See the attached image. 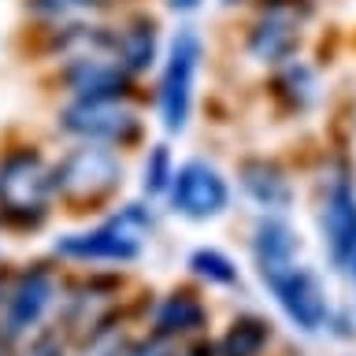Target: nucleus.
I'll return each instance as SVG.
<instances>
[{"mask_svg": "<svg viewBox=\"0 0 356 356\" xmlns=\"http://www.w3.org/2000/svg\"><path fill=\"white\" fill-rule=\"evenodd\" d=\"M156 230V211L145 200H130V204L115 208L108 219L93 222L86 230L60 234L52 241V256L60 264L74 267H130L138 264L152 241Z\"/></svg>", "mask_w": 356, "mask_h": 356, "instance_id": "f257e3e1", "label": "nucleus"}, {"mask_svg": "<svg viewBox=\"0 0 356 356\" xmlns=\"http://www.w3.org/2000/svg\"><path fill=\"white\" fill-rule=\"evenodd\" d=\"M56 197V160L38 145H11L0 152V222L19 230H38L49 222Z\"/></svg>", "mask_w": 356, "mask_h": 356, "instance_id": "f03ea898", "label": "nucleus"}, {"mask_svg": "<svg viewBox=\"0 0 356 356\" xmlns=\"http://www.w3.org/2000/svg\"><path fill=\"white\" fill-rule=\"evenodd\" d=\"M204 38L197 26H178L163 44L160 78H156V119L163 134H186L197 104V78L204 67Z\"/></svg>", "mask_w": 356, "mask_h": 356, "instance_id": "7ed1b4c3", "label": "nucleus"}, {"mask_svg": "<svg viewBox=\"0 0 356 356\" xmlns=\"http://www.w3.org/2000/svg\"><path fill=\"white\" fill-rule=\"evenodd\" d=\"M122 178H127V163L119 149L71 141V149L56 160V197L71 208L104 204L122 189Z\"/></svg>", "mask_w": 356, "mask_h": 356, "instance_id": "20e7f679", "label": "nucleus"}, {"mask_svg": "<svg viewBox=\"0 0 356 356\" xmlns=\"http://www.w3.org/2000/svg\"><path fill=\"white\" fill-rule=\"evenodd\" d=\"M63 300V282L49 264L22 267L19 275H8L4 300H0V338L8 345L26 341L30 334L49 327Z\"/></svg>", "mask_w": 356, "mask_h": 356, "instance_id": "39448f33", "label": "nucleus"}, {"mask_svg": "<svg viewBox=\"0 0 356 356\" xmlns=\"http://www.w3.org/2000/svg\"><path fill=\"white\" fill-rule=\"evenodd\" d=\"M56 130L71 141L127 149L145 134V119L130 100H63L56 108Z\"/></svg>", "mask_w": 356, "mask_h": 356, "instance_id": "423d86ee", "label": "nucleus"}, {"mask_svg": "<svg viewBox=\"0 0 356 356\" xmlns=\"http://www.w3.org/2000/svg\"><path fill=\"white\" fill-rule=\"evenodd\" d=\"M230 178L219 171L204 156H193V160H182L175 167V178L167 186V211L186 222H211L219 216H227L230 208Z\"/></svg>", "mask_w": 356, "mask_h": 356, "instance_id": "0eeeda50", "label": "nucleus"}, {"mask_svg": "<svg viewBox=\"0 0 356 356\" xmlns=\"http://www.w3.org/2000/svg\"><path fill=\"white\" fill-rule=\"evenodd\" d=\"M305 22H308L305 8L260 4L256 15L249 19V26H245V38H241V49L249 56V63L275 71V67H282V63L293 60V56H300Z\"/></svg>", "mask_w": 356, "mask_h": 356, "instance_id": "6e6552de", "label": "nucleus"}, {"mask_svg": "<svg viewBox=\"0 0 356 356\" xmlns=\"http://www.w3.org/2000/svg\"><path fill=\"white\" fill-rule=\"evenodd\" d=\"M56 86L63 100H130L138 78L122 71L115 52H86L56 63Z\"/></svg>", "mask_w": 356, "mask_h": 356, "instance_id": "1a4fd4ad", "label": "nucleus"}, {"mask_svg": "<svg viewBox=\"0 0 356 356\" xmlns=\"http://www.w3.org/2000/svg\"><path fill=\"white\" fill-rule=\"evenodd\" d=\"M264 286L271 289L275 305L282 308V316L293 323L300 334H319L330 327V300L323 289L319 275L308 264H289L271 278H264Z\"/></svg>", "mask_w": 356, "mask_h": 356, "instance_id": "9d476101", "label": "nucleus"}, {"mask_svg": "<svg viewBox=\"0 0 356 356\" xmlns=\"http://www.w3.org/2000/svg\"><path fill=\"white\" fill-rule=\"evenodd\" d=\"M319 234L334 267H349L356 252V178L349 171H330L319 197Z\"/></svg>", "mask_w": 356, "mask_h": 356, "instance_id": "9b49d317", "label": "nucleus"}, {"mask_svg": "<svg viewBox=\"0 0 356 356\" xmlns=\"http://www.w3.org/2000/svg\"><path fill=\"white\" fill-rule=\"evenodd\" d=\"M163 44L167 41L160 33V19L149 11H122L119 19H111V52L130 78L156 71L163 60Z\"/></svg>", "mask_w": 356, "mask_h": 356, "instance_id": "f8f14e48", "label": "nucleus"}, {"mask_svg": "<svg viewBox=\"0 0 356 356\" xmlns=\"http://www.w3.org/2000/svg\"><path fill=\"white\" fill-rule=\"evenodd\" d=\"M211 319V312L204 305V297L193 293V289H167L163 297H156V305L149 308V334L163 341H175V345H186L189 338L204 334Z\"/></svg>", "mask_w": 356, "mask_h": 356, "instance_id": "ddd939ff", "label": "nucleus"}, {"mask_svg": "<svg viewBox=\"0 0 356 356\" xmlns=\"http://www.w3.org/2000/svg\"><path fill=\"white\" fill-rule=\"evenodd\" d=\"M238 186L264 216H282L293 204V182L282 171V163L267 160V156H249L238 163Z\"/></svg>", "mask_w": 356, "mask_h": 356, "instance_id": "4468645a", "label": "nucleus"}, {"mask_svg": "<svg viewBox=\"0 0 356 356\" xmlns=\"http://www.w3.org/2000/svg\"><path fill=\"white\" fill-rule=\"evenodd\" d=\"M249 252H252L256 275L264 282L275 271H282V267L300 260V238L282 216H260L252 227V238H249Z\"/></svg>", "mask_w": 356, "mask_h": 356, "instance_id": "2eb2a0df", "label": "nucleus"}, {"mask_svg": "<svg viewBox=\"0 0 356 356\" xmlns=\"http://www.w3.org/2000/svg\"><path fill=\"white\" fill-rule=\"evenodd\" d=\"M127 4L130 0H26V15L41 30H52V26H67V22L111 19Z\"/></svg>", "mask_w": 356, "mask_h": 356, "instance_id": "dca6fc26", "label": "nucleus"}, {"mask_svg": "<svg viewBox=\"0 0 356 356\" xmlns=\"http://www.w3.org/2000/svg\"><path fill=\"white\" fill-rule=\"evenodd\" d=\"M271 86H275V97H282L293 111H308L319 100V71L305 56H293L289 63L275 67Z\"/></svg>", "mask_w": 356, "mask_h": 356, "instance_id": "f3484780", "label": "nucleus"}, {"mask_svg": "<svg viewBox=\"0 0 356 356\" xmlns=\"http://www.w3.org/2000/svg\"><path fill=\"white\" fill-rule=\"evenodd\" d=\"M271 345V323L260 316H234L216 341V356H264Z\"/></svg>", "mask_w": 356, "mask_h": 356, "instance_id": "a211bd4d", "label": "nucleus"}, {"mask_svg": "<svg viewBox=\"0 0 356 356\" xmlns=\"http://www.w3.org/2000/svg\"><path fill=\"white\" fill-rule=\"evenodd\" d=\"M186 267H189V275L200 278V282L211 286V289H230V286L241 282L238 264H234L222 249H216V245H200V249H193L186 256Z\"/></svg>", "mask_w": 356, "mask_h": 356, "instance_id": "6ab92c4d", "label": "nucleus"}, {"mask_svg": "<svg viewBox=\"0 0 356 356\" xmlns=\"http://www.w3.org/2000/svg\"><path fill=\"white\" fill-rule=\"evenodd\" d=\"M175 156L167 145H152L149 152H145V163H141V193L145 197H163L167 186H171L175 178Z\"/></svg>", "mask_w": 356, "mask_h": 356, "instance_id": "aec40b11", "label": "nucleus"}, {"mask_svg": "<svg viewBox=\"0 0 356 356\" xmlns=\"http://www.w3.org/2000/svg\"><path fill=\"white\" fill-rule=\"evenodd\" d=\"M71 349H74L71 334L52 323V327H41L38 334H30L26 341H19L11 356H71Z\"/></svg>", "mask_w": 356, "mask_h": 356, "instance_id": "412c9836", "label": "nucleus"}, {"mask_svg": "<svg viewBox=\"0 0 356 356\" xmlns=\"http://www.w3.org/2000/svg\"><path fill=\"white\" fill-rule=\"evenodd\" d=\"M130 334L119 327V323H108V327H100L97 334H89V338L74 341L71 356H119L122 345H127Z\"/></svg>", "mask_w": 356, "mask_h": 356, "instance_id": "4be33fe9", "label": "nucleus"}, {"mask_svg": "<svg viewBox=\"0 0 356 356\" xmlns=\"http://www.w3.org/2000/svg\"><path fill=\"white\" fill-rule=\"evenodd\" d=\"M119 356H182V345L163 341V338H156V334L145 330L141 338H127Z\"/></svg>", "mask_w": 356, "mask_h": 356, "instance_id": "5701e85b", "label": "nucleus"}, {"mask_svg": "<svg viewBox=\"0 0 356 356\" xmlns=\"http://www.w3.org/2000/svg\"><path fill=\"white\" fill-rule=\"evenodd\" d=\"M167 11H175V15H193V11L204 8V0H163Z\"/></svg>", "mask_w": 356, "mask_h": 356, "instance_id": "b1692460", "label": "nucleus"}, {"mask_svg": "<svg viewBox=\"0 0 356 356\" xmlns=\"http://www.w3.org/2000/svg\"><path fill=\"white\" fill-rule=\"evenodd\" d=\"M182 356H216V349H208V345H197V349H189V345H182Z\"/></svg>", "mask_w": 356, "mask_h": 356, "instance_id": "393cba45", "label": "nucleus"}, {"mask_svg": "<svg viewBox=\"0 0 356 356\" xmlns=\"http://www.w3.org/2000/svg\"><path fill=\"white\" fill-rule=\"evenodd\" d=\"M11 353H15V345H8L4 338H0V356H11Z\"/></svg>", "mask_w": 356, "mask_h": 356, "instance_id": "a878e982", "label": "nucleus"}, {"mask_svg": "<svg viewBox=\"0 0 356 356\" xmlns=\"http://www.w3.org/2000/svg\"><path fill=\"white\" fill-rule=\"evenodd\" d=\"M345 271L353 275V282H356V252H353V260H349V267H345Z\"/></svg>", "mask_w": 356, "mask_h": 356, "instance_id": "bb28decb", "label": "nucleus"}, {"mask_svg": "<svg viewBox=\"0 0 356 356\" xmlns=\"http://www.w3.org/2000/svg\"><path fill=\"white\" fill-rule=\"evenodd\" d=\"M4 286H8V275L0 271V300H4Z\"/></svg>", "mask_w": 356, "mask_h": 356, "instance_id": "cd10ccee", "label": "nucleus"}, {"mask_svg": "<svg viewBox=\"0 0 356 356\" xmlns=\"http://www.w3.org/2000/svg\"><path fill=\"white\" fill-rule=\"evenodd\" d=\"M222 4H230V8H234V4H241V0H222Z\"/></svg>", "mask_w": 356, "mask_h": 356, "instance_id": "c85d7f7f", "label": "nucleus"}, {"mask_svg": "<svg viewBox=\"0 0 356 356\" xmlns=\"http://www.w3.org/2000/svg\"><path fill=\"white\" fill-rule=\"evenodd\" d=\"M0 256H4V249H0Z\"/></svg>", "mask_w": 356, "mask_h": 356, "instance_id": "c756f323", "label": "nucleus"}]
</instances>
